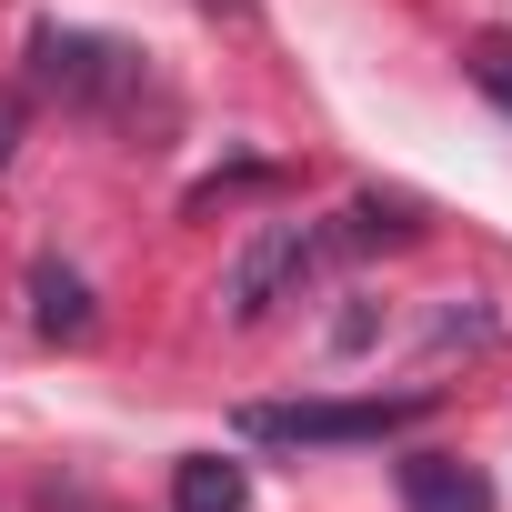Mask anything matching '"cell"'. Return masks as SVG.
Returning <instances> with one entry per match:
<instances>
[{
  "instance_id": "obj_2",
  "label": "cell",
  "mask_w": 512,
  "mask_h": 512,
  "mask_svg": "<svg viewBox=\"0 0 512 512\" xmlns=\"http://www.w3.org/2000/svg\"><path fill=\"white\" fill-rule=\"evenodd\" d=\"M312 262H322V231H312V221H272V231H251V241H241V262H231V282H221V312H231V322H262V312H272Z\"/></svg>"
},
{
  "instance_id": "obj_5",
  "label": "cell",
  "mask_w": 512,
  "mask_h": 512,
  "mask_svg": "<svg viewBox=\"0 0 512 512\" xmlns=\"http://www.w3.org/2000/svg\"><path fill=\"white\" fill-rule=\"evenodd\" d=\"M171 512H251V472L231 452H181L171 462Z\"/></svg>"
},
{
  "instance_id": "obj_4",
  "label": "cell",
  "mask_w": 512,
  "mask_h": 512,
  "mask_svg": "<svg viewBox=\"0 0 512 512\" xmlns=\"http://www.w3.org/2000/svg\"><path fill=\"white\" fill-rule=\"evenodd\" d=\"M392 482H402V512H492V482L462 452H402Z\"/></svg>"
},
{
  "instance_id": "obj_6",
  "label": "cell",
  "mask_w": 512,
  "mask_h": 512,
  "mask_svg": "<svg viewBox=\"0 0 512 512\" xmlns=\"http://www.w3.org/2000/svg\"><path fill=\"white\" fill-rule=\"evenodd\" d=\"M412 231H422V201H412V191H362L332 241H342V251H382V241H412Z\"/></svg>"
},
{
  "instance_id": "obj_3",
  "label": "cell",
  "mask_w": 512,
  "mask_h": 512,
  "mask_svg": "<svg viewBox=\"0 0 512 512\" xmlns=\"http://www.w3.org/2000/svg\"><path fill=\"white\" fill-rule=\"evenodd\" d=\"M31 71H41V91H61V101H121V91L141 81V61H131L121 41H101V31H61V21L31 31Z\"/></svg>"
},
{
  "instance_id": "obj_9",
  "label": "cell",
  "mask_w": 512,
  "mask_h": 512,
  "mask_svg": "<svg viewBox=\"0 0 512 512\" xmlns=\"http://www.w3.org/2000/svg\"><path fill=\"white\" fill-rule=\"evenodd\" d=\"M11 141H21V101L0 91V171H11Z\"/></svg>"
},
{
  "instance_id": "obj_1",
  "label": "cell",
  "mask_w": 512,
  "mask_h": 512,
  "mask_svg": "<svg viewBox=\"0 0 512 512\" xmlns=\"http://www.w3.org/2000/svg\"><path fill=\"white\" fill-rule=\"evenodd\" d=\"M432 392H372V402H251L241 432L251 442H392L402 422H422Z\"/></svg>"
},
{
  "instance_id": "obj_7",
  "label": "cell",
  "mask_w": 512,
  "mask_h": 512,
  "mask_svg": "<svg viewBox=\"0 0 512 512\" xmlns=\"http://www.w3.org/2000/svg\"><path fill=\"white\" fill-rule=\"evenodd\" d=\"M31 322H41L51 342H81V332H91V292H81V272L41 262V272H31Z\"/></svg>"
},
{
  "instance_id": "obj_8",
  "label": "cell",
  "mask_w": 512,
  "mask_h": 512,
  "mask_svg": "<svg viewBox=\"0 0 512 512\" xmlns=\"http://www.w3.org/2000/svg\"><path fill=\"white\" fill-rule=\"evenodd\" d=\"M472 81L512 111V41H502V31H492V41H472Z\"/></svg>"
}]
</instances>
